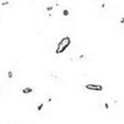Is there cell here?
Instances as JSON below:
<instances>
[{
  "label": "cell",
  "instance_id": "cell-1",
  "mask_svg": "<svg viewBox=\"0 0 124 124\" xmlns=\"http://www.w3.org/2000/svg\"><path fill=\"white\" fill-rule=\"evenodd\" d=\"M71 44V39L70 37H65L63 38L60 42L57 43V46H56V49H55V53L56 54H61L63 53L65 50L67 49V48L70 46Z\"/></svg>",
  "mask_w": 124,
  "mask_h": 124
},
{
  "label": "cell",
  "instance_id": "cell-6",
  "mask_svg": "<svg viewBox=\"0 0 124 124\" xmlns=\"http://www.w3.org/2000/svg\"><path fill=\"white\" fill-rule=\"evenodd\" d=\"M8 78H13V77H14V72H13V71H8Z\"/></svg>",
  "mask_w": 124,
  "mask_h": 124
},
{
  "label": "cell",
  "instance_id": "cell-4",
  "mask_svg": "<svg viewBox=\"0 0 124 124\" xmlns=\"http://www.w3.org/2000/svg\"><path fill=\"white\" fill-rule=\"evenodd\" d=\"M63 16L64 17H68L69 16V11H68V9H64V11H63Z\"/></svg>",
  "mask_w": 124,
  "mask_h": 124
},
{
  "label": "cell",
  "instance_id": "cell-5",
  "mask_svg": "<svg viewBox=\"0 0 124 124\" xmlns=\"http://www.w3.org/2000/svg\"><path fill=\"white\" fill-rule=\"evenodd\" d=\"M43 106H44V103H41L40 105H38V108H37V111H38V112H41V109L43 108Z\"/></svg>",
  "mask_w": 124,
  "mask_h": 124
},
{
  "label": "cell",
  "instance_id": "cell-3",
  "mask_svg": "<svg viewBox=\"0 0 124 124\" xmlns=\"http://www.w3.org/2000/svg\"><path fill=\"white\" fill-rule=\"evenodd\" d=\"M31 92H32V89H31V88H29V87L24 88L23 90H22V93H23V94H29V93H31Z\"/></svg>",
  "mask_w": 124,
  "mask_h": 124
},
{
  "label": "cell",
  "instance_id": "cell-2",
  "mask_svg": "<svg viewBox=\"0 0 124 124\" xmlns=\"http://www.w3.org/2000/svg\"><path fill=\"white\" fill-rule=\"evenodd\" d=\"M85 89L87 90H91L93 92H101L103 90V87L98 84H87L85 85Z\"/></svg>",
  "mask_w": 124,
  "mask_h": 124
},
{
  "label": "cell",
  "instance_id": "cell-7",
  "mask_svg": "<svg viewBox=\"0 0 124 124\" xmlns=\"http://www.w3.org/2000/svg\"><path fill=\"white\" fill-rule=\"evenodd\" d=\"M52 9H53V8H52V6H47V8H46V11L47 12H51V11H52Z\"/></svg>",
  "mask_w": 124,
  "mask_h": 124
}]
</instances>
